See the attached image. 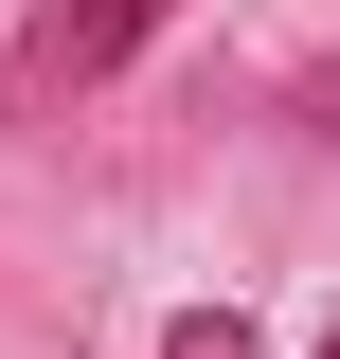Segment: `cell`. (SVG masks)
<instances>
[{
    "label": "cell",
    "mask_w": 340,
    "mask_h": 359,
    "mask_svg": "<svg viewBox=\"0 0 340 359\" xmlns=\"http://www.w3.org/2000/svg\"><path fill=\"white\" fill-rule=\"evenodd\" d=\"M162 18H179V0H36V36H18V90H36V108H72V90H108L143 36H162Z\"/></svg>",
    "instance_id": "obj_1"
},
{
    "label": "cell",
    "mask_w": 340,
    "mask_h": 359,
    "mask_svg": "<svg viewBox=\"0 0 340 359\" xmlns=\"http://www.w3.org/2000/svg\"><path fill=\"white\" fill-rule=\"evenodd\" d=\"M162 359H251V323H233V306H179V323H162Z\"/></svg>",
    "instance_id": "obj_2"
},
{
    "label": "cell",
    "mask_w": 340,
    "mask_h": 359,
    "mask_svg": "<svg viewBox=\"0 0 340 359\" xmlns=\"http://www.w3.org/2000/svg\"><path fill=\"white\" fill-rule=\"evenodd\" d=\"M323 359H340V323H323Z\"/></svg>",
    "instance_id": "obj_3"
}]
</instances>
